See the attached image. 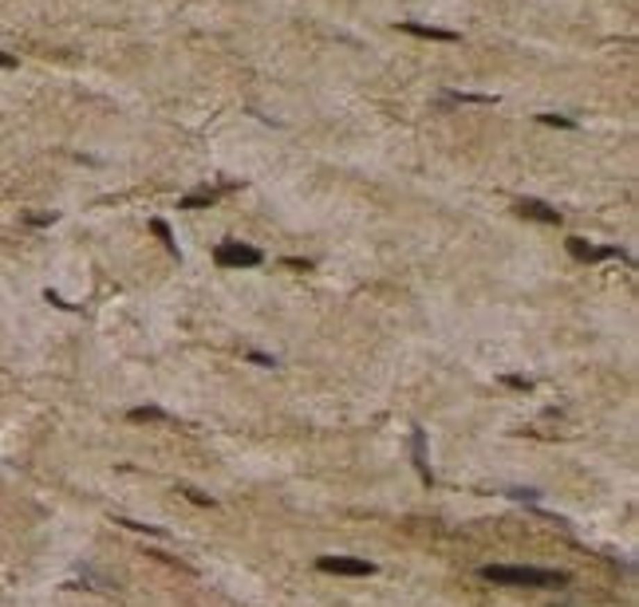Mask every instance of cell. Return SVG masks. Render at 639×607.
Listing matches in <instances>:
<instances>
[{"label": "cell", "mask_w": 639, "mask_h": 607, "mask_svg": "<svg viewBox=\"0 0 639 607\" xmlns=\"http://www.w3.org/2000/svg\"><path fill=\"white\" fill-rule=\"evenodd\" d=\"M481 580L501 583V588H565L568 572L556 568H513V564H486Z\"/></svg>", "instance_id": "1"}, {"label": "cell", "mask_w": 639, "mask_h": 607, "mask_svg": "<svg viewBox=\"0 0 639 607\" xmlns=\"http://www.w3.org/2000/svg\"><path fill=\"white\" fill-rule=\"evenodd\" d=\"M213 260H217V268H260L265 265V253H260L257 244L222 241L213 249Z\"/></svg>", "instance_id": "2"}, {"label": "cell", "mask_w": 639, "mask_h": 607, "mask_svg": "<svg viewBox=\"0 0 639 607\" xmlns=\"http://www.w3.org/2000/svg\"><path fill=\"white\" fill-rule=\"evenodd\" d=\"M568 256L580 265H596V260H631L620 244H588L584 237H568Z\"/></svg>", "instance_id": "3"}, {"label": "cell", "mask_w": 639, "mask_h": 607, "mask_svg": "<svg viewBox=\"0 0 639 607\" xmlns=\"http://www.w3.org/2000/svg\"><path fill=\"white\" fill-rule=\"evenodd\" d=\"M316 568L328 572V576H375L379 572L371 560H359V556H320Z\"/></svg>", "instance_id": "4"}, {"label": "cell", "mask_w": 639, "mask_h": 607, "mask_svg": "<svg viewBox=\"0 0 639 607\" xmlns=\"http://www.w3.org/2000/svg\"><path fill=\"white\" fill-rule=\"evenodd\" d=\"M399 32H406V36H418V40H434V44H458V40H462L454 28L415 24V20H399Z\"/></svg>", "instance_id": "5"}, {"label": "cell", "mask_w": 639, "mask_h": 607, "mask_svg": "<svg viewBox=\"0 0 639 607\" xmlns=\"http://www.w3.org/2000/svg\"><path fill=\"white\" fill-rule=\"evenodd\" d=\"M517 213L529 217V221H541V225H561V213H556L553 206L537 201V197H521V201H517Z\"/></svg>", "instance_id": "6"}, {"label": "cell", "mask_w": 639, "mask_h": 607, "mask_svg": "<svg viewBox=\"0 0 639 607\" xmlns=\"http://www.w3.org/2000/svg\"><path fill=\"white\" fill-rule=\"evenodd\" d=\"M410 458H415V469H418V477L431 485L434 481V474H431V462H426V430H410Z\"/></svg>", "instance_id": "7"}, {"label": "cell", "mask_w": 639, "mask_h": 607, "mask_svg": "<svg viewBox=\"0 0 639 607\" xmlns=\"http://www.w3.org/2000/svg\"><path fill=\"white\" fill-rule=\"evenodd\" d=\"M442 103H478V107H497V95H474V91H442Z\"/></svg>", "instance_id": "8"}, {"label": "cell", "mask_w": 639, "mask_h": 607, "mask_svg": "<svg viewBox=\"0 0 639 607\" xmlns=\"http://www.w3.org/2000/svg\"><path fill=\"white\" fill-rule=\"evenodd\" d=\"M126 418L131 422H174V414H166L162 406H135Z\"/></svg>", "instance_id": "9"}, {"label": "cell", "mask_w": 639, "mask_h": 607, "mask_svg": "<svg viewBox=\"0 0 639 607\" xmlns=\"http://www.w3.org/2000/svg\"><path fill=\"white\" fill-rule=\"evenodd\" d=\"M213 201H217L213 190H197V194H185L182 201H178V209H209Z\"/></svg>", "instance_id": "10"}, {"label": "cell", "mask_w": 639, "mask_h": 607, "mask_svg": "<svg viewBox=\"0 0 639 607\" xmlns=\"http://www.w3.org/2000/svg\"><path fill=\"white\" fill-rule=\"evenodd\" d=\"M150 229L158 233V241L166 244V253L182 260V253H178V241H174V233H170V225H166V221H162V217H154V221H150Z\"/></svg>", "instance_id": "11"}, {"label": "cell", "mask_w": 639, "mask_h": 607, "mask_svg": "<svg viewBox=\"0 0 639 607\" xmlns=\"http://www.w3.org/2000/svg\"><path fill=\"white\" fill-rule=\"evenodd\" d=\"M537 122H545V126H561V131H576V119H568V115H537Z\"/></svg>", "instance_id": "12"}, {"label": "cell", "mask_w": 639, "mask_h": 607, "mask_svg": "<svg viewBox=\"0 0 639 607\" xmlns=\"http://www.w3.org/2000/svg\"><path fill=\"white\" fill-rule=\"evenodd\" d=\"M178 493H185V497L194 501V505H206V509H213V505H217L213 497H206V493H201V489H194V485H182Z\"/></svg>", "instance_id": "13"}, {"label": "cell", "mask_w": 639, "mask_h": 607, "mask_svg": "<svg viewBox=\"0 0 639 607\" xmlns=\"http://www.w3.org/2000/svg\"><path fill=\"white\" fill-rule=\"evenodd\" d=\"M119 524H126V529H135V533H150V536H166L158 529V524H142V521H126V517H119Z\"/></svg>", "instance_id": "14"}, {"label": "cell", "mask_w": 639, "mask_h": 607, "mask_svg": "<svg viewBox=\"0 0 639 607\" xmlns=\"http://www.w3.org/2000/svg\"><path fill=\"white\" fill-rule=\"evenodd\" d=\"M245 359H249V363H257V367H276V355H265V351H249Z\"/></svg>", "instance_id": "15"}, {"label": "cell", "mask_w": 639, "mask_h": 607, "mask_svg": "<svg viewBox=\"0 0 639 607\" xmlns=\"http://www.w3.org/2000/svg\"><path fill=\"white\" fill-rule=\"evenodd\" d=\"M284 265L296 268V272H312V260H304V256H284Z\"/></svg>", "instance_id": "16"}, {"label": "cell", "mask_w": 639, "mask_h": 607, "mask_svg": "<svg viewBox=\"0 0 639 607\" xmlns=\"http://www.w3.org/2000/svg\"><path fill=\"white\" fill-rule=\"evenodd\" d=\"M28 225H51V221H56V213H28Z\"/></svg>", "instance_id": "17"}, {"label": "cell", "mask_w": 639, "mask_h": 607, "mask_svg": "<svg viewBox=\"0 0 639 607\" xmlns=\"http://www.w3.org/2000/svg\"><path fill=\"white\" fill-rule=\"evenodd\" d=\"M44 296H48V304H56V308H63V312H75V304H67V300H63V296H56V292H51V288L44 292Z\"/></svg>", "instance_id": "18"}, {"label": "cell", "mask_w": 639, "mask_h": 607, "mask_svg": "<svg viewBox=\"0 0 639 607\" xmlns=\"http://www.w3.org/2000/svg\"><path fill=\"white\" fill-rule=\"evenodd\" d=\"M505 387H513V390H529L533 383H529V379H521V375H505Z\"/></svg>", "instance_id": "19"}, {"label": "cell", "mask_w": 639, "mask_h": 607, "mask_svg": "<svg viewBox=\"0 0 639 607\" xmlns=\"http://www.w3.org/2000/svg\"><path fill=\"white\" fill-rule=\"evenodd\" d=\"M505 497H513V501H537V493H533V489H509Z\"/></svg>", "instance_id": "20"}, {"label": "cell", "mask_w": 639, "mask_h": 607, "mask_svg": "<svg viewBox=\"0 0 639 607\" xmlns=\"http://www.w3.org/2000/svg\"><path fill=\"white\" fill-rule=\"evenodd\" d=\"M0 67H16V56H8V51H0Z\"/></svg>", "instance_id": "21"}]
</instances>
